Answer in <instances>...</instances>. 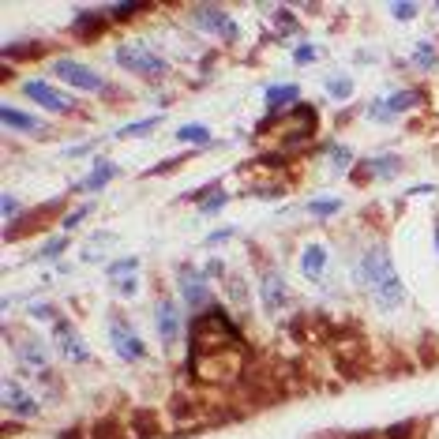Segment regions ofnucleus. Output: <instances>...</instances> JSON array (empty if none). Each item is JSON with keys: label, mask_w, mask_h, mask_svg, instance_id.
Segmentation results:
<instances>
[{"label": "nucleus", "mask_w": 439, "mask_h": 439, "mask_svg": "<svg viewBox=\"0 0 439 439\" xmlns=\"http://www.w3.org/2000/svg\"><path fill=\"white\" fill-rule=\"evenodd\" d=\"M353 278H357V282L372 293V301H376L379 308H387V312H395V308L406 304V285H401L387 245L364 248L361 259H357V267H353Z\"/></svg>", "instance_id": "1"}, {"label": "nucleus", "mask_w": 439, "mask_h": 439, "mask_svg": "<svg viewBox=\"0 0 439 439\" xmlns=\"http://www.w3.org/2000/svg\"><path fill=\"white\" fill-rule=\"evenodd\" d=\"M113 60H117L124 72L139 76V79H162V76H169V60L158 57L154 49H147L143 42H124V45H117V49H113Z\"/></svg>", "instance_id": "2"}, {"label": "nucleus", "mask_w": 439, "mask_h": 439, "mask_svg": "<svg viewBox=\"0 0 439 439\" xmlns=\"http://www.w3.org/2000/svg\"><path fill=\"white\" fill-rule=\"evenodd\" d=\"M57 218L64 222V195L42 203V207H34V210H26L19 222H12V226L4 229V240L8 245H15V240H23V237H38V233H45Z\"/></svg>", "instance_id": "3"}, {"label": "nucleus", "mask_w": 439, "mask_h": 439, "mask_svg": "<svg viewBox=\"0 0 439 439\" xmlns=\"http://www.w3.org/2000/svg\"><path fill=\"white\" fill-rule=\"evenodd\" d=\"M188 12H192L195 31L214 34V38H222V42H237V38H240L237 19H233V15H229L222 4H192Z\"/></svg>", "instance_id": "4"}, {"label": "nucleus", "mask_w": 439, "mask_h": 439, "mask_svg": "<svg viewBox=\"0 0 439 439\" xmlns=\"http://www.w3.org/2000/svg\"><path fill=\"white\" fill-rule=\"evenodd\" d=\"M49 72L60 83H68V87L83 90V94H106V87H109V83L101 79L90 64H79V60H72V57H57V60L49 64Z\"/></svg>", "instance_id": "5"}, {"label": "nucleus", "mask_w": 439, "mask_h": 439, "mask_svg": "<svg viewBox=\"0 0 439 439\" xmlns=\"http://www.w3.org/2000/svg\"><path fill=\"white\" fill-rule=\"evenodd\" d=\"M49 334H53V345H57V357L72 361V364H87L90 361V345H87V338L79 334V326L72 320H64L60 315Z\"/></svg>", "instance_id": "6"}, {"label": "nucleus", "mask_w": 439, "mask_h": 439, "mask_svg": "<svg viewBox=\"0 0 439 439\" xmlns=\"http://www.w3.org/2000/svg\"><path fill=\"white\" fill-rule=\"evenodd\" d=\"M109 342H113V349H117L120 361H128V364L147 361V342L139 338L135 326L128 323V320H120V315H113V320H109Z\"/></svg>", "instance_id": "7"}, {"label": "nucleus", "mask_w": 439, "mask_h": 439, "mask_svg": "<svg viewBox=\"0 0 439 439\" xmlns=\"http://www.w3.org/2000/svg\"><path fill=\"white\" fill-rule=\"evenodd\" d=\"M154 320H158L162 345H165V349H173V345L184 338V312H181V304H176V297H158Z\"/></svg>", "instance_id": "8"}, {"label": "nucleus", "mask_w": 439, "mask_h": 439, "mask_svg": "<svg viewBox=\"0 0 439 439\" xmlns=\"http://www.w3.org/2000/svg\"><path fill=\"white\" fill-rule=\"evenodd\" d=\"M173 278H176V289H181V297H184V301H188L192 308H199V312H203V304L210 308V285H207V274H203V270H195L192 263H176Z\"/></svg>", "instance_id": "9"}, {"label": "nucleus", "mask_w": 439, "mask_h": 439, "mask_svg": "<svg viewBox=\"0 0 439 439\" xmlns=\"http://www.w3.org/2000/svg\"><path fill=\"white\" fill-rule=\"evenodd\" d=\"M259 297H263V312L267 315H278L293 304V293H289L285 278L278 274L274 267H263L259 270Z\"/></svg>", "instance_id": "10"}, {"label": "nucleus", "mask_w": 439, "mask_h": 439, "mask_svg": "<svg viewBox=\"0 0 439 439\" xmlns=\"http://www.w3.org/2000/svg\"><path fill=\"white\" fill-rule=\"evenodd\" d=\"M23 94L31 101H38L42 109H49V113H79L76 98H68L64 90H53L49 83H42V79H23Z\"/></svg>", "instance_id": "11"}, {"label": "nucleus", "mask_w": 439, "mask_h": 439, "mask_svg": "<svg viewBox=\"0 0 439 439\" xmlns=\"http://www.w3.org/2000/svg\"><path fill=\"white\" fill-rule=\"evenodd\" d=\"M0 406H4L8 417H19L23 424L42 413V406H38V401H34L31 395H26V387H19L15 379H4V387H0Z\"/></svg>", "instance_id": "12"}, {"label": "nucleus", "mask_w": 439, "mask_h": 439, "mask_svg": "<svg viewBox=\"0 0 439 439\" xmlns=\"http://www.w3.org/2000/svg\"><path fill=\"white\" fill-rule=\"evenodd\" d=\"M401 169V158L398 154H379V158H364L349 169V181L353 184H372V181H383V176H395Z\"/></svg>", "instance_id": "13"}, {"label": "nucleus", "mask_w": 439, "mask_h": 439, "mask_svg": "<svg viewBox=\"0 0 439 439\" xmlns=\"http://www.w3.org/2000/svg\"><path fill=\"white\" fill-rule=\"evenodd\" d=\"M109 12H98V8H90V12H79L76 19H72V26H68V34L76 42H98V38H106L109 34Z\"/></svg>", "instance_id": "14"}, {"label": "nucleus", "mask_w": 439, "mask_h": 439, "mask_svg": "<svg viewBox=\"0 0 439 439\" xmlns=\"http://www.w3.org/2000/svg\"><path fill=\"white\" fill-rule=\"evenodd\" d=\"M53 45L49 42H38V38H19V42H4V53H0V60L4 64H31V60H42L49 57Z\"/></svg>", "instance_id": "15"}, {"label": "nucleus", "mask_w": 439, "mask_h": 439, "mask_svg": "<svg viewBox=\"0 0 439 439\" xmlns=\"http://www.w3.org/2000/svg\"><path fill=\"white\" fill-rule=\"evenodd\" d=\"M301 274L308 278V282H326V278H331V248L326 245H304Z\"/></svg>", "instance_id": "16"}, {"label": "nucleus", "mask_w": 439, "mask_h": 439, "mask_svg": "<svg viewBox=\"0 0 439 439\" xmlns=\"http://www.w3.org/2000/svg\"><path fill=\"white\" fill-rule=\"evenodd\" d=\"M128 428H132V439H162L165 428H162V417L154 409H132L128 417Z\"/></svg>", "instance_id": "17"}, {"label": "nucleus", "mask_w": 439, "mask_h": 439, "mask_svg": "<svg viewBox=\"0 0 439 439\" xmlns=\"http://www.w3.org/2000/svg\"><path fill=\"white\" fill-rule=\"evenodd\" d=\"M0 120H4V128H12V132H26V135H42L45 132V124H42L38 117L23 113V109H15V106L0 109Z\"/></svg>", "instance_id": "18"}, {"label": "nucleus", "mask_w": 439, "mask_h": 439, "mask_svg": "<svg viewBox=\"0 0 439 439\" xmlns=\"http://www.w3.org/2000/svg\"><path fill=\"white\" fill-rule=\"evenodd\" d=\"M285 106H301V87H297V83H274V87H267V109L270 113H282Z\"/></svg>", "instance_id": "19"}, {"label": "nucleus", "mask_w": 439, "mask_h": 439, "mask_svg": "<svg viewBox=\"0 0 439 439\" xmlns=\"http://www.w3.org/2000/svg\"><path fill=\"white\" fill-rule=\"evenodd\" d=\"M113 176H120V165H117V162H106V158H101L94 169H90V173L76 184V192H98V188H106V184L113 181Z\"/></svg>", "instance_id": "20"}, {"label": "nucleus", "mask_w": 439, "mask_h": 439, "mask_svg": "<svg viewBox=\"0 0 439 439\" xmlns=\"http://www.w3.org/2000/svg\"><path fill=\"white\" fill-rule=\"evenodd\" d=\"M19 361L26 364V368L45 372V364H49V349H45L42 338H34V334H23V342H19Z\"/></svg>", "instance_id": "21"}, {"label": "nucleus", "mask_w": 439, "mask_h": 439, "mask_svg": "<svg viewBox=\"0 0 439 439\" xmlns=\"http://www.w3.org/2000/svg\"><path fill=\"white\" fill-rule=\"evenodd\" d=\"M424 101H428V90L424 87H409V90L390 94L387 98V109H390V117H395V113H406V109H420Z\"/></svg>", "instance_id": "22"}, {"label": "nucleus", "mask_w": 439, "mask_h": 439, "mask_svg": "<svg viewBox=\"0 0 439 439\" xmlns=\"http://www.w3.org/2000/svg\"><path fill=\"white\" fill-rule=\"evenodd\" d=\"M90 439H132V428H124L117 417H98L90 424Z\"/></svg>", "instance_id": "23"}, {"label": "nucleus", "mask_w": 439, "mask_h": 439, "mask_svg": "<svg viewBox=\"0 0 439 439\" xmlns=\"http://www.w3.org/2000/svg\"><path fill=\"white\" fill-rule=\"evenodd\" d=\"M304 210L312 214V218H334V214L342 210V199L338 195H320V199H312Z\"/></svg>", "instance_id": "24"}, {"label": "nucleus", "mask_w": 439, "mask_h": 439, "mask_svg": "<svg viewBox=\"0 0 439 439\" xmlns=\"http://www.w3.org/2000/svg\"><path fill=\"white\" fill-rule=\"evenodd\" d=\"M323 90L331 98H338V101H345L353 94V79L349 76H342V72H334V76H326V83H323Z\"/></svg>", "instance_id": "25"}, {"label": "nucleus", "mask_w": 439, "mask_h": 439, "mask_svg": "<svg viewBox=\"0 0 439 439\" xmlns=\"http://www.w3.org/2000/svg\"><path fill=\"white\" fill-rule=\"evenodd\" d=\"M413 64L420 72H432L436 64H439V49H436V42H420L417 49H413Z\"/></svg>", "instance_id": "26"}, {"label": "nucleus", "mask_w": 439, "mask_h": 439, "mask_svg": "<svg viewBox=\"0 0 439 439\" xmlns=\"http://www.w3.org/2000/svg\"><path fill=\"white\" fill-rule=\"evenodd\" d=\"M154 4H113L109 8V19L113 23H128V19H135V15H147Z\"/></svg>", "instance_id": "27"}, {"label": "nucleus", "mask_w": 439, "mask_h": 439, "mask_svg": "<svg viewBox=\"0 0 439 439\" xmlns=\"http://www.w3.org/2000/svg\"><path fill=\"white\" fill-rule=\"evenodd\" d=\"M135 270H139V259L135 256H124V259H113V263H109V278H120V282H124V278H135Z\"/></svg>", "instance_id": "28"}, {"label": "nucleus", "mask_w": 439, "mask_h": 439, "mask_svg": "<svg viewBox=\"0 0 439 439\" xmlns=\"http://www.w3.org/2000/svg\"><path fill=\"white\" fill-rule=\"evenodd\" d=\"M417 432H420L417 417H409V420H398V424H390L387 432H383V439H417Z\"/></svg>", "instance_id": "29"}, {"label": "nucleus", "mask_w": 439, "mask_h": 439, "mask_svg": "<svg viewBox=\"0 0 439 439\" xmlns=\"http://www.w3.org/2000/svg\"><path fill=\"white\" fill-rule=\"evenodd\" d=\"M176 139H181V143H203V147H207L210 143V132L203 124H184V128H176Z\"/></svg>", "instance_id": "30"}, {"label": "nucleus", "mask_w": 439, "mask_h": 439, "mask_svg": "<svg viewBox=\"0 0 439 439\" xmlns=\"http://www.w3.org/2000/svg\"><path fill=\"white\" fill-rule=\"evenodd\" d=\"M158 124H162V117H147V120H135V124L117 128V135H120V139H128V135H147V132H154Z\"/></svg>", "instance_id": "31"}, {"label": "nucleus", "mask_w": 439, "mask_h": 439, "mask_svg": "<svg viewBox=\"0 0 439 439\" xmlns=\"http://www.w3.org/2000/svg\"><path fill=\"white\" fill-rule=\"evenodd\" d=\"M226 289H229V301L233 304H237V308H245L248 304V282H245V278H226Z\"/></svg>", "instance_id": "32"}, {"label": "nucleus", "mask_w": 439, "mask_h": 439, "mask_svg": "<svg viewBox=\"0 0 439 439\" xmlns=\"http://www.w3.org/2000/svg\"><path fill=\"white\" fill-rule=\"evenodd\" d=\"M192 154H176V158H165V162H158L154 169H147V176H162V173H173V169H181L184 162H188Z\"/></svg>", "instance_id": "33"}, {"label": "nucleus", "mask_w": 439, "mask_h": 439, "mask_svg": "<svg viewBox=\"0 0 439 439\" xmlns=\"http://www.w3.org/2000/svg\"><path fill=\"white\" fill-rule=\"evenodd\" d=\"M90 214H94V203H90V199H87V203H83V207H79V210H72V214H64V229H72V226H79V222H83V218H90Z\"/></svg>", "instance_id": "34"}, {"label": "nucleus", "mask_w": 439, "mask_h": 439, "mask_svg": "<svg viewBox=\"0 0 439 439\" xmlns=\"http://www.w3.org/2000/svg\"><path fill=\"white\" fill-rule=\"evenodd\" d=\"M68 245H72V237H57V240H49V245H42V248H38V259H45V256H60V251H68Z\"/></svg>", "instance_id": "35"}, {"label": "nucleus", "mask_w": 439, "mask_h": 439, "mask_svg": "<svg viewBox=\"0 0 439 439\" xmlns=\"http://www.w3.org/2000/svg\"><path fill=\"white\" fill-rule=\"evenodd\" d=\"M417 12H420L417 4H390V15H395V19H401V23L417 19Z\"/></svg>", "instance_id": "36"}, {"label": "nucleus", "mask_w": 439, "mask_h": 439, "mask_svg": "<svg viewBox=\"0 0 439 439\" xmlns=\"http://www.w3.org/2000/svg\"><path fill=\"white\" fill-rule=\"evenodd\" d=\"M293 60H297V64H312V60H315V45H301V49L293 53Z\"/></svg>", "instance_id": "37"}, {"label": "nucleus", "mask_w": 439, "mask_h": 439, "mask_svg": "<svg viewBox=\"0 0 439 439\" xmlns=\"http://www.w3.org/2000/svg\"><path fill=\"white\" fill-rule=\"evenodd\" d=\"M57 439H90V432H83V424H72L64 432H57Z\"/></svg>", "instance_id": "38"}, {"label": "nucleus", "mask_w": 439, "mask_h": 439, "mask_svg": "<svg viewBox=\"0 0 439 439\" xmlns=\"http://www.w3.org/2000/svg\"><path fill=\"white\" fill-rule=\"evenodd\" d=\"M331 162L338 165V169H345V165H349V151H345V147H334V151H331Z\"/></svg>", "instance_id": "39"}, {"label": "nucleus", "mask_w": 439, "mask_h": 439, "mask_svg": "<svg viewBox=\"0 0 439 439\" xmlns=\"http://www.w3.org/2000/svg\"><path fill=\"white\" fill-rule=\"evenodd\" d=\"M203 274H207V278H222V274H226V263H222V259H210Z\"/></svg>", "instance_id": "40"}, {"label": "nucleus", "mask_w": 439, "mask_h": 439, "mask_svg": "<svg viewBox=\"0 0 439 439\" xmlns=\"http://www.w3.org/2000/svg\"><path fill=\"white\" fill-rule=\"evenodd\" d=\"M233 233H237V229H214L210 237H207V245H222V240H229V237H233Z\"/></svg>", "instance_id": "41"}, {"label": "nucleus", "mask_w": 439, "mask_h": 439, "mask_svg": "<svg viewBox=\"0 0 439 439\" xmlns=\"http://www.w3.org/2000/svg\"><path fill=\"white\" fill-rule=\"evenodd\" d=\"M135 289H139L135 278H124V282H120V293H124V297H135Z\"/></svg>", "instance_id": "42"}, {"label": "nucleus", "mask_w": 439, "mask_h": 439, "mask_svg": "<svg viewBox=\"0 0 439 439\" xmlns=\"http://www.w3.org/2000/svg\"><path fill=\"white\" fill-rule=\"evenodd\" d=\"M345 439H383V432H372V428H364V432H349Z\"/></svg>", "instance_id": "43"}, {"label": "nucleus", "mask_w": 439, "mask_h": 439, "mask_svg": "<svg viewBox=\"0 0 439 439\" xmlns=\"http://www.w3.org/2000/svg\"><path fill=\"white\" fill-rule=\"evenodd\" d=\"M15 432H19V424H12V420H4V439H12Z\"/></svg>", "instance_id": "44"}, {"label": "nucleus", "mask_w": 439, "mask_h": 439, "mask_svg": "<svg viewBox=\"0 0 439 439\" xmlns=\"http://www.w3.org/2000/svg\"><path fill=\"white\" fill-rule=\"evenodd\" d=\"M436 251H439V226H436Z\"/></svg>", "instance_id": "45"}, {"label": "nucleus", "mask_w": 439, "mask_h": 439, "mask_svg": "<svg viewBox=\"0 0 439 439\" xmlns=\"http://www.w3.org/2000/svg\"><path fill=\"white\" fill-rule=\"evenodd\" d=\"M320 439H334V436H320Z\"/></svg>", "instance_id": "46"}, {"label": "nucleus", "mask_w": 439, "mask_h": 439, "mask_svg": "<svg viewBox=\"0 0 439 439\" xmlns=\"http://www.w3.org/2000/svg\"><path fill=\"white\" fill-rule=\"evenodd\" d=\"M436 12H439V4H436Z\"/></svg>", "instance_id": "47"}]
</instances>
